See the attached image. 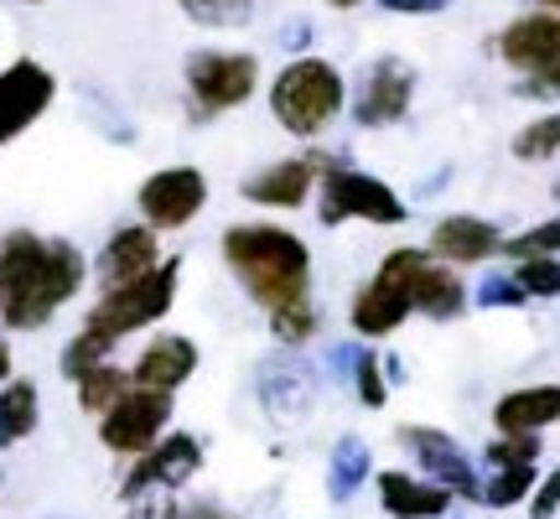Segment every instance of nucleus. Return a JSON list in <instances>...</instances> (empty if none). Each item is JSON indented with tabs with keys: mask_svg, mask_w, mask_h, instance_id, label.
<instances>
[{
	"mask_svg": "<svg viewBox=\"0 0 560 519\" xmlns=\"http://www.w3.org/2000/svg\"><path fill=\"white\" fill-rule=\"evenodd\" d=\"M94 265L73 240L11 229L0 234V327L5 333H42L62 307L83 297Z\"/></svg>",
	"mask_w": 560,
	"mask_h": 519,
	"instance_id": "1",
	"label": "nucleus"
},
{
	"mask_svg": "<svg viewBox=\"0 0 560 519\" xmlns=\"http://www.w3.org/2000/svg\"><path fill=\"white\" fill-rule=\"evenodd\" d=\"M219 255L229 265V276L244 286V297L255 301L265 318L312 301V244L285 223H229L219 234Z\"/></svg>",
	"mask_w": 560,
	"mask_h": 519,
	"instance_id": "2",
	"label": "nucleus"
},
{
	"mask_svg": "<svg viewBox=\"0 0 560 519\" xmlns=\"http://www.w3.org/2000/svg\"><path fill=\"white\" fill-rule=\"evenodd\" d=\"M265 104L291 140H322L348 115V73L322 53H296L276 68Z\"/></svg>",
	"mask_w": 560,
	"mask_h": 519,
	"instance_id": "3",
	"label": "nucleus"
},
{
	"mask_svg": "<svg viewBox=\"0 0 560 519\" xmlns=\"http://www.w3.org/2000/svg\"><path fill=\"white\" fill-rule=\"evenodd\" d=\"M265 83V62L249 47H192L182 58V89L198 120H219L234 115L260 94Z\"/></svg>",
	"mask_w": 560,
	"mask_h": 519,
	"instance_id": "4",
	"label": "nucleus"
},
{
	"mask_svg": "<svg viewBox=\"0 0 560 519\" xmlns=\"http://www.w3.org/2000/svg\"><path fill=\"white\" fill-rule=\"evenodd\" d=\"M177 291H182V255H166L145 276L100 291V301L89 307L83 327L104 333L109 343H125V338H136V333H145V327H156L161 318H172Z\"/></svg>",
	"mask_w": 560,
	"mask_h": 519,
	"instance_id": "5",
	"label": "nucleus"
},
{
	"mask_svg": "<svg viewBox=\"0 0 560 519\" xmlns=\"http://www.w3.org/2000/svg\"><path fill=\"white\" fill-rule=\"evenodd\" d=\"M410 219V203L389 187L384 177L353 166L348 157H338L317 182V223L338 229V223H374V229H400Z\"/></svg>",
	"mask_w": 560,
	"mask_h": 519,
	"instance_id": "6",
	"label": "nucleus"
},
{
	"mask_svg": "<svg viewBox=\"0 0 560 519\" xmlns=\"http://www.w3.org/2000/svg\"><path fill=\"white\" fill-rule=\"evenodd\" d=\"M389 265L395 276L405 280V291H410V307H416V318H431V322H457L467 307H472V291H467V280L436 260L425 244H395L389 255L380 260Z\"/></svg>",
	"mask_w": 560,
	"mask_h": 519,
	"instance_id": "7",
	"label": "nucleus"
},
{
	"mask_svg": "<svg viewBox=\"0 0 560 519\" xmlns=\"http://www.w3.org/2000/svg\"><path fill=\"white\" fill-rule=\"evenodd\" d=\"M172 411H177V400L166 395V390H140V384H130L100 416V447L125 462L140 458V452H151V447L172 431Z\"/></svg>",
	"mask_w": 560,
	"mask_h": 519,
	"instance_id": "8",
	"label": "nucleus"
},
{
	"mask_svg": "<svg viewBox=\"0 0 560 519\" xmlns=\"http://www.w3.org/2000/svg\"><path fill=\"white\" fill-rule=\"evenodd\" d=\"M416 89H420L416 68L405 58H395V53H384V58L369 62L359 73V83L348 89V115H353L359 130H389V125H400L405 115H410Z\"/></svg>",
	"mask_w": 560,
	"mask_h": 519,
	"instance_id": "9",
	"label": "nucleus"
},
{
	"mask_svg": "<svg viewBox=\"0 0 560 519\" xmlns=\"http://www.w3.org/2000/svg\"><path fill=\"white\" fill-rule=\"evenodd\" d=\"M202 462H208V452H202V441L192 431H166L151 452L130 458V468L120 478V499L145 504L151 494H182L202 473Z\"/></svg>",
	"mask_w": 560,
	"mask_h": 519,
	"instance_id": "10",
	"label": "nucleus"
},
{
	"mask_svg": "<svg viewBox=\"0 0 560 519\" xmlns=\"http://www.w3.org/2000/svg\"><path fill=\"white\" fill-rule=\"evenodd\" d=\"M395 437H400V447L410 452L416 473H425L431 483H441L452 499H467V504L482 499L478 462L462 452V441L452 437V431H441V426H420V420H405Z\"/></svg>",
	"mask_w": 560,
	"mask_h": 519,
	"instance_id": "11",
	"label": "nucleus"
},
{
	"mask_svg": "<svg viewBox=\"0 0 560 519\" xmlns=\"http://www.w3.org/2000/svg\"><path fill=\"white\" fill-rule=\"evenodd\" d=\"M338 157L342 151H296V157H280L240 182V198L255 203V208H270V214H296V208H306V203L317 198L322 172Z\"/></svg>",
	"mask_w": 560,
	"mask_h": 519,
	"instance_id": "12",
	"label": "nucleus"
},
{
	"mask_svg": "<svg viewBox=\"0 0 560 519\" xmlns=\"http://www.w3.org/2000/svg\"><path fill=\"white\" fill-rule=\"evenodd\" d=\"M136 208H140V223H151L156 234H177L187 223H198V214L208 208L202 166H156L136 187Z\"/></svg>",
	"mask_w": 560,
	"mask_h": 519,
	"instance_id": "13",
	"label": "nucleus"
},
{
	"mask_svg": "<svg viewBox=\"0 0 560 519\" xmlns=\"http://www.w3.org/2000/svg\"><path fill=\"white\" fill-rule=\"evenodd\" d=\"M58 100V73L37 58H11L0 68V136L5 146L26 136Z\"/></svg>",
	"mask_w": 560,
	"mask_h": 519,
	"instance_id": "14",
	"label": "nucleus"
},
{
	"mask_svg": "<svg viewBox=\"0 0 560 519\" xmlns=\"http://www.w3.org/2000/svg\"><path fill=\"white\" fill-rule=\"evenodd\" d=\"M410 318H416L410 291H405V280L395 276L389 265H374V276L363 280L359 291H353V301H348V327H353V338H363V343L395 338Z\"/></svg>",
	"mask_w": 560,
	"mask_h": 519,
	"instance_id": "15",
	"label": "nucleus"
},
{
	"mask_svg": "<svg viewBox=\"0 0 560 519\" xmlns=\"http://www.w3.org/2000/svg\"><path fill=\"white\" fill-rule=\"evenodd\" d=\"M503 234L493 219H482V214H446V219L431 223V240L425 250L436 260H446L452 270H472V265H488V260L503 255Z\"/></svg>",
	"mask_w": 560,
	"mask_h": 519,
	"instance_id": "16",
	"label": "nucleus"
},
{
	"mask_svg": "<svg viewBox=\"0 0 560 519\" xmlns=\"http://www.w3.org/2000/svg\"><path fill=\"white\" fill-rule=\"evenodd\" d=\"M560 47V16L556 11H520L514 21H503L499 37H493V58L514 73V79H529L550 53Z\"/></svg>",
	"mask_w": 560,
	"mask_h": 519,
	"instance_id": "17",
	"label": "nucleus"
},
{
	"mask_svg": "<svg viewBox=\"0 0 560 519\" xmlns=\"http://www.w3.org/2000/svg\"><path fill=\"white\" fill-rule=\"evenodd\" d=\"M317 390H322L317 369L306 359H296V348L260 364V405L270 420H306L312 405H317Z\"/></svg>",
	"mask_w": 560,
	"mask_h": 519,
	"instance_id": "18",
	"label": "nucleus"
},
{
	"mask_svg": "<svg viewBox=\"0 0 560 519\" xmlns=\"http://www.w3.org/2000/svg\"><path fill=\"white\" fill-rule=\"evenodd\" d=\"M161 234L151 229V223H120L109 240H104V250L89 265H94V280H100V291H109V286H125V280L145 276L151 265H161Z\"/></svg>",
	"mask_w": 560,
	"mask_h": 519,
	"instance_id": "19",
	"label": "nucleus"
},
{
	"mask_svg": "<svg viewBox=\"0 0 560 519\" xmlns=\"http://www.w3.org/2000/svg\"><path fill=\"white\" fill-rule=\"evenodd\" d=\"M192 374H198V343L187 333H151L130 364V380L140 390H166V395H177Z\"/></svg>",
	"mask_w": 560,
	"mask_h": 519,
	"instance_id": "20",
	"label": "nucleus"
},
{
	"mask_svg": "<svg viewBox=\"0 0 560 519\" xmlns=\"http://www.w3.org/2000/svg\"><path fill=\"white\" fill-rule=\"evenodd\" d=\"M550 426H560V384H520L503 390L493 400V431L499 437H545Z\"/></svg>",
	"mask_w": 560,
	"mask_h": 519,
	"instance_id": "21",
	"label": "nucleus"
},
{
	"mask_svg": "<svg viewBox=\"0 0 560 519\" xmlns=\"http://www.w3.org/2000/svg\"><path fill=\"white\" fill-rule=\"evenodd\" d=\"M374 494H380V509L389 519H441L452 515V494L431 483L425 473H410V468H384L374 473Z\"/></svg>",
	"mask_w": 560,
	"mask_h": 519,
	"instance_id": "22",
	"label": "nucleus"
},
{
	"mask_svg": "<svg viewBox=\"0 0 560 519\" xmlns=\"http://www.w3.org/2000/svg\"><path fill=\"white\" fill-rule=\"evenodd\" d=\"M363 483H374V452L363 437H338L332 441V458H327V499L348 504Z\"/></svg>",
	"mask_w": 560,
	"mask_h": 519,
	"instance_id": "23",
	"label": "nucleus"
},
{
	"mask_svg": "<svg viewBox=\"0 0 560 519\" xmlns=\"http://www.w3.org/2000/svg\"><path fill=\"white\" fill-rule=\"evenodd\" d=\"M42 426V390L32 380L0 384V452H11Z\"/></svg>",
	"mask_w": 560,
	"mask_h": 519,
	"instance_id": "24",
	"label": "nucleus"
},
{
	"mask_svg": "<svg viewBox=\"0 0 560 519\" xmlns=\"http://www.w3.org/2000/svg\"><path fill=\"white\" fill-rule=\"evenodd\" d=\"M130 369H125V364H115V359H104V364H94V369H83L79 380H73V400H79V411L83 416H94L100 420L104 411H109V405H115V400L125 395V390H130Z\"/></svg>",
	"mask_w": 560,
	"mask_h": 519,
	"instance_id": "25",
	"label": "nucleus"
},
{
	"mask_svg": "<svg viewBox=\"0 0 560 519\" xmlns=\"http://www.w3.org/2000/svg\"><path fill=\"white\" fill-rule=\"evenodd\" d=\"M535 483H540V462H524V468H488L482 473V509H520L529 504L535 494Z\"/></svg>",
	"mask_w": 560,
	"mask_h": 519,
	"instance_id": "26",
	"label": "nucleus"
},
{
	"mask_svg": "<svg viewBox=\"0 0 560 519\" xmlns=\"http://www.w3.org/2000/svg\"><path fill=\"white\" fill-rule=\"evenodd\" d=\"M509 151H514V161H524V166L556 161L560 157V109H545V115H535L529 125H520L514 140H509Z\"/></svg>",
	"mask_w": 560,
	"mask_h": 519,
	"instance_id": "27",
	"label": "nucleus"
},
{
	"mask_svg": "<svg viewBox=\"0 0 560 519\" xmlns=\"http://www.w3.org/2000/svg\"><path fill=\"white\" fill-rule=\"evenodd\" d=\"M177 11L208 32H240L260 16V0H177Z\"/></svg>",
	"mask_w": 560,
	"mask_h": 519,
	"instance_id": "28",
	"label": "nucleus"
},
{
	"mask_svg": "<svg viewBox=\"0 0 560 519\" xmlns=\"http://www.w3.org/2000/svg\"><path fill=\"white\" fill-rule=\"evenodd\" d=\"M115 348H120V343H109L104 333H94V327H79L73 338L62 343V354H58V374H62V380H79L83 369H94V364L115 359Z\"/></svg>",
	"mask_w": 560,
	"mask_h": 519,
	"instance_id": "29",
	"label": "nucleus"
},
{
	"mask_svg": "<svg viewBox=\"0 0 560 519\" xmlns=\"http://www.w3.org/2000/svg\"><path fill=\"white\" fill-rule=\"evenodd\" d=\"M509 270L529 301H560V255H520Z\"/></svg>",
	"mask_w": 560,
	"mask_h": 519,
	"instance_id": "30",
	"label": "nucleus"
},
{
	"mask_svg": "<svg viewBox=\"0 0 560 519\" xmlns=\"http://www.w3.org/2000/svg\"><path fill=\"white\" fill-rule=\"evenodd\" d=\"M353 395H359L363 411H384L389 405V374H384V354H374V348H359V364H353Z\"/></svg>",
	"mask_w": 560,
	"mask_h": 519,
	"instance_id": "31",
	"label": "nucleus"
},
{
	"mask_svg": "<svg viewBox=\"0 0 560 519\" xmlns=\"http://www.w3.org/2000/svg\"><path fill=\"white\" fill-rule=\"evenodd\" d=\"M317 301H301V307H285V312H270V338L280 343V348H301V343L317 338Z\"/></svg>",
	"mask_w": 560,
	"mask_h": 519,
	"instance_id": "32",
	"label": "nucleus"
},
{
	"mask_svg": "<svg viewBox=\"0 0 560 519\" xmlns=\"http://www.w3.org/2000/svg\"><path fill=\"white\" fill-rule=\"evenodd\" d=\"M524 286L514 280V270H488V276L472 286V307H482V312H520L524 307Z\"/></svg>",
	"mask_w": 560,
	"mask_h": 519,
	"instance_id": "33",
	"label": "nucleus"
},
{
	"mask_svg": "<svg viewBox=\"0 0 560 519\" xmlns=\"http://www.w3.org/2000/svg\"><path fill=\"white\" fill-rule=\"evenodd\" d=\"M503 255L520 260V255H560V214L540 219L535 229H524V234H509L503 240Z\"/></svg>",
	"mask_w": 560,
	"mask_h": 519,
	"instance_id": "34",
	"label": "nucleus"
},
{
	"mask_svg": "<svg viewBox=\"0 0 560 519\" xmlns=\"http://www.w3.org/2000/svg\"><path fill=\"white\" fill-rule=\"evenodd\" d=\"M540 437H493L482 447V468H524V462H540Z\"/></svg>",
	"mask_w": 560,
	"mask_h": 519,
	"instance_id": "35",
	"label": "nucleus"
},
{
	"mask_svg": "<svg viewBox=\"0 0 560 519\" xmlns=\"http://www.w3.org/2000/svg\"><path fill=\"white\" fill-rule=\"evenodd\" d=\"M514 94H520V100H540V104L560 100V47L529 73V79H514Z\"/></svg>",
	"mask_w": 560,
	"mask_h": 519,
	"instance_id": "36",
	"label": "nucleus"
},
{
	"mask_svg": "<svg viewBox=\"0 0 560 519\" xmlns=\"http://www.w3.org/2000/svg\"><path fill=\"white\" fill-rule=\"evenodd\" d=\"M524 509H529V519H556L560 515V462L545 473L540 483H535V494H529Z\"/></svg>",
	"mask_w": 560,
	"mask_h": 519,
	"instance_id": "37",
	"label": "nucleus"
},
{
	"mask_svg": "<svg viewBox=\"0 0 560 519\" xmlns=\"http://www.w3.org/2000/svg\"><path fill=\"white\" fill-rule=\"evenodd\" d=\"M353 364H359V343H332L327 348V374L332 380H353Z\"/></svg>",
	"mask_w": 560,
	"mask_h": 519,
	"instance_id": "38",
	"label": "nucleus"
},
{
	"mask_svg": "<svg viewBox=\"0 0 560 519\" xmlns=\"http://www.w3.org/2000/svg\"><path fill=\"white\" fill-rule=\"evenodd\" d=\"M389 16H441L446 0H380Z\"/></svg>",
	"mask_w": 560,
	"mask_h": 519,
	"instance_id": "39",
	"label": "nucleus"
},
{
	"mask_svg": "<svg viewBox=\"0 0 560 519\" xmlns=\"http://www.w3.org/2000/svg\"><path fill=\"white\" fill-rule=\"evenodd\" d=\"M280 42H285V47H306V42H312V26H306V21H291V26H285V32H280Z\"/></svg>",
	"mask_w": 560,
	"mask_h": 519,
	"instance_id": "40",
	"label": "nucleus"
},
{
	"mask_svg": "<svg viewBox=\"0 0 560 519\" xmlns=\"http://www.w3.org/2000/svg\"><path fill=\"white\" fill-rule=\"evenodd\" d=\"M16 380V354H11V338H0V384Z\"/></svg>",
	"mask_w": 560,
	"mask_h": 519,
	"instance_id": "41",
	"label": "nucleus"
},
{
	"mask_svg": "<svg viewBox=\"0 0 560 519\" xmlns=\"http://www.w3.org/2000/svg\"><path fill=\"white\" fill-rule=\"evenodd\" d=\"M327 11H359V5H380V0H322Z\"/></svg>",
	"mask_w": 560,
	"mask_h": 519,
	"instance_id": "42",
	"label": "nucleus"
},
{
	"mask_svg": "<svg viewBox=\"0 0 560 519\" xmlns=\"http://www.w3.org/2000/svg\"><path fill=\"white\" fill-rule=\"evenodd\" d=\"M535 5H540V11H556V16H560V0H535Z\"/></svg>",
	"mask_w": 560,
	"mask_h": 519,
	"instance_id": "43",
	"label": "nucleus"
},
{
	"mask_svg": "<svg viewBox=\"0 0 560 519\" xmlns=\"http://www.w3.org/2000/svg\"><path fill=\"white\" fill-rule=\"evenodd\" d=\"M16 5H47V0H16Z\"/></svg>",
	"mask_w": 560,
	"mask_h": 519,
	"instance_id": "44",
	"label": "nucleus"
},
{
	"mask_svg": "<svg viewBox=\"0 0 560 519\" xmlns=\"http://www.w3.org/2000/svg\"><path fill=\"white\" fill-rule=\"evenodd\" d=\"M441 519H462V515H441Z\"/></svg>",
	"mask_w": 560,
	"mask_h": 519,
	"instance_id": "45",
	"label": "nucleus"
},
{
	"mask_svg": "<svg viewBox=\"0 0 560 519\" xmlns=\"http://www.w3.org/2000/svg\"><path fill=\"white\" fill-rule=\"evenodd\" d=\"M0 146H5V136H0Z\"/></svg>",
	"mask_w": 560,
	"mask_h": 519,
	"instance_id": "46",
	"label": "nucleus"
}]
</instances>
